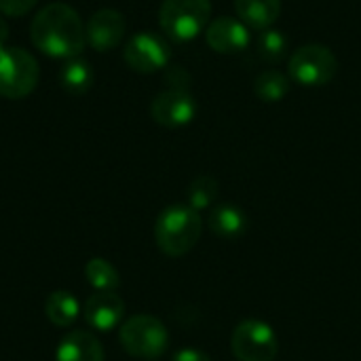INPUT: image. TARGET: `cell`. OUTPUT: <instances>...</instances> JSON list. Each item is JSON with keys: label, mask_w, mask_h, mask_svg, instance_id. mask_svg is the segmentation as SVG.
<instances>
[{"label": "cell", "mask_w": 361, "mask_h": 361, "mask_svg": "<svg viewBox=\"0 0 361 361\" xmlns=\"http://www.w3.org/2000/svg\"><path fill=\"white\" fill-rule=\"evenodd\" d=\"M231 349L239 361H275L279 338L267 322L245 319L233 330Z\"/></svg>", "instance_id": "7"}, {"label": "cell", "mask_w": 361, "mask_h": 361, "mask_svg": "<svg viewBox=\"0 0 361 361\" xmlns=\"http://www.w3.org/2000/svg\"><path fill=\"white\" fill-rule=\"evenodd\" d=\"M173 361H212V357L207 353L199 351V349H182V351L176 353Z\"/></svg>", "instance_id": "24"}, {"label": "cell", "mask_w": 361, "mask_h": 361, "mask_svg": "<svg viewBox=\"0 0 361 361\" xmlns=\"http://www.w3.org/2000/svg\"><path fill=\"white\" fill-rule=\"evenodd\" d=\"M205 40L209 49L216 53H239L247 49L252 34L250 27L235 17H218L212 19L209 25L205 27Z\"/></svg>", "instance_id": "10"}, {"label": "cell", "mask_w": 361, "mask_h": 361, "mask_svg": "<svg viewBox=\"0 0 361 361\" xmlns=\"http://www.w3.org/2000/svg\"><path fill=\"white\" fill-rule=\"evenodd\" d=\"M85 27H87V42L95 51L106 53L121 44L127 25H125V17L118 11L102 8L91 15V19L87 21Z\"/></svg>", "instance_id": "11"}, {"label": "cell", "mask_w": 361, "mask_h": 361, "mask_svg": "<svg viewBox=\"0 0 361 361\" xmlns=\"http://www.w3.org/2000/svg\"><path fill=\"white\" fill-rule=\"evenodd\" d=\"M218 190H220V186L214 176H199L188 186V205L201 214L203 209L214 205Z\"/></svg>", "instance_id": "20"}, {"label": "cell", "mask_w": 361, "mask_h": 361, "mask_svg": "<svg viewBox=\"0 0 361 361\" xmlns=\"http://www.w3.org/2000/svg\"><path fill=\"white\" fill-rule=\"evenodd\" d=\"M82 315L93 330L110 332L121 324L125 315V302L116 292H95L87 298Z\"/></svg>", "instance_id": "12"}, {"label": "cell", "mask_w": 361, "mask_h": 361, "mask_svg": "<svg viewBox=\"0 0 361 361\" xmlns=\"http://www.w3.org/2000/svg\"><path fill=\"white\" fill-rule=\"evenodd\" d=\"M209 228L216 237L233 241L239 239L245 228H247V216L241 207L233 205V203H224V205H216L209 209Z\"/></svg>", "instance_id": "14"}, {"label": "cell", "mask_w": 361, "mask_h": 361, "mask_svg": "<svg viewBox=\"0 0 361 361\" xmlns=\"http://www.w3.org/2000/svg\"><path fill=\"white\" fill-rule=\"evenodd\" d=\"M59 82L70 95H82L93 85V68L85 59H70L59 70Z\"/></svg>", "instance_id": "17"}, {"label": "cell", "mask_w": 361, "mask_h": 361, "mask_svg": "<svg viewBox=\"0 0 361 361\" xmlns=\"http://www.w3.org/2000/svg\"><path fill=\"white\" fill-rule=\"evenodd\" d=\"M203 233V220L197 209L190 205H169L165 207L154 222V241L157 247L169 256L180 258L195 250Z\"/></svg>", "instance_id": "2"}, {"label": "cell", "mask_w": 361, "mask_h": 361, "mask_svg": "<svg viewBox=\"0 0 361 361\" xmlns=\"http://www.w3.org/2000/svg\"><path fill=\"white\" fill-rule=\"evenodd\" d=\"M38 0H0V13L6 17H23Z\"/></svg>", "instance_id": "22"}, {"label": "cell", "mask_w": 361, "mask_h": 361, "mask_svg": "<svg viewBox=\"0 0 361 361\" xmlns=\"http://www.w3.org/2000/svg\"><path fill=\"white\" fill-rule=\"evenodd\" d=\"M288 91H290V80L279 70H264L254 80L256 97H260L262 102H269V104L281 102L288 95Z\"/></svg>", "instance_id": "18"}, {"label": "cell", "mask_w": 361, "mask_h": 361, "mask_svg": "<svg viewBox=\"0 0 361 361\" xmlns=\"http://www.w3.org/2000/svg\"><path fill=\"white\" fill-rule=\"evenodd\" d=\"M30 40L49 57L74 59L87 44V27L70 4L51 2L32 19Z\"/></svg>", "instance_id": "1"}, {"label": "cell", "mask_w": 361, "mask_h": 361, "mask_svg": "<svg viewBox=\"0 0 361 361\" xmlns=\"http://www.w3.org/2000/svg\"><path fill=\"white\" fill-rule=\"evenodd\" d=\"M6 40H8V25H6V21L0 17V49L6 44Z\"/></svg>", "instance_id": "25"}, {"label": "cell", "mask_w": 361, "mask_h": 361, "mask_svg": "<svg viewBox=\"0 0 361 361\" xmlns=\"http://www.w3.org/2000/svg\"><path fill=\"white\" fill-rule=\"evenodd\" d=\"M40 78L38 61L21 47L0 49V95L4 99L27 97Z\"/></svg>", "instance_id": "5"}, {"label": "cell", "mask_w": 361, "mask_h": 361, "mask_svg": "<svg viewBox=\"0 0 361 361\" xmlns=\"http://www.w3.org/2000/svg\"><path fill=\"white\" fill-rule=\"evenodd\" d=\"M44 313H47V319L55 328H70L80 315V305L72 292L55 290L49 294V298L44 302Z\"/></svg>", "instance_id": "16"}, {"label": "cell", "mask_w": 361, "mask_h": 361, "mask_svg": "<svg viewBox=\"0 0 361 361\" xmlns=\"http://www.w3.org/2000/svg\"><path fill=\"white\" fill-rule=\"evenodd\" d=\"M197 114V102L188 91L167 89L154 95L150 104V116L157 125L167 129H178L188 125Z\"/></svg>", "instance_id": "9"}, {"label": "cell", "mask_w": 361, "mask_h": 361, "mask_svg": "<svg viewBox=\"0 0 361 361\" xmlns=\"http://www.w3.org/2000/svg\"><path fill=\"white\" fill-rule=\"evenodd\" d=\"M290 76L302 87H324L338 70V59L326 44H302L290 57Z\"/></svg>", "instance_id": "6"}, {"label": "cell", "mask_w": 361, "mask_h": 361, "mask_svg": "<svg viewBox=\"0 0 361 361\" xmlns=\"http://www.w3.org/2000/svg\"><path fill=\"white\" fill-rule=\"evenodd\" d=\"M212 0H163L159 8L161 30L176 42L197 38L209 25Z\"/></svg>", "instance_id": "3"}, {"label": "cell", "mask_w": 361, "mask_h": 361, "mask_svg": "<svg viewBox=\"0 0 361 361\" xmlns=\"http://www.w3.org/2000/svg\"><path fill=\"white\" fill-rule=\"evenodd\" d=\"M57 361H104L106 353L102 343L85 330H72L68 332L57 347L55 353Z\"/></svg>", "instance_id": "13"}, {"label": "cell", "mask_w": 361, "mask_h": 361, "mask_svg": "<svg viewBox=\"0 0 361 361\" xmlns=\"http://www.w3.org/2000/svg\"><path fill=\"white\" fill-rule=\"evenodd\" d=\"M85 277L95 292H114L121 283L118 271L104 258H91L85 264Z\"/></svg>", "instance_id": "19"}, {"label": "cell", "mask_w": 361, "mask_h": 361, "mask_svg": "<svg viewBox=\"0 0 361 361\" xmlns=\"http://www.w3.org/2000/svg\"><path fill=\"white\" fill-rule=\"evenodd\" d=\"M256 44H258V55L267 61H281L288 53V36L275 27L262 30Z\"/></svg>", "instance_id": "21"}, {"label": "cell", "mask_w": 361, "mask_h": 361, "mask_svg": "<svg viewBox=\"0 0 361 361\" xmlns=\"http://www.w3.org/2000/svg\"><path fill=\"white\" fill-rule=\"evenodd\" d=\"M237 17L252 30H269L279 13H281V0H235Z\"/></svg>", "instance_id": "15"}, {"label": "cell", "mask_w": 361, "mask_h": 361, "mask_svg": "<svg viewBox=\"0 0 361 361\" xmlns=\"http://www.w3.org/2000/svg\"><path fill=\"white\" fill-rule=\"evenodd\" d=\"M167 80L171 82V89H180V91H186V85H188V72L184 68H171L167 72Z\"/></svg>", "instance_id": "23"}, {"label": "cell", "mask_w": 361, "mask_h": 361, "mask_svg": "<svg viewBox=\"0 0 361 361\" xmlns=\"http://www.w3.org/2000/svg\"><path fill=\"white\" fill-rule=\"evenodd\" d=\"M123 57L131 70L140 74H152L169 63L171 51L163 36L152 32H137L125 44Z\"/></svg>", "instance_id": "8"}, {"label": "cell", "mask_w": 361, "mask_h": 361, "mask_svg": "<svg viewBox=\"0 0 361 361\" xmlns=\"http://www.w3.org/2000/svg\"><path fill=\"white\" fill-rule=\"evenodd\" d=\"M121 347L137 360H159L169 345V332L161 319L152 315L129 317L118 332Z\"/></svg>", "instance_id": "4"}]
</instances>
